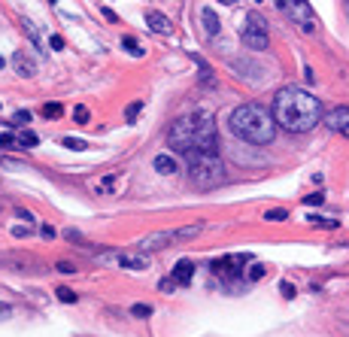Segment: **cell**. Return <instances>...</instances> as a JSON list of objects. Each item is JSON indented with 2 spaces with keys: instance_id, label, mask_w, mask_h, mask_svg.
Returning a JSON list of instances; mask_svg holds the SVG:
<instances>
[{
  "instance_id": "d6a6232c",
  "label": "cell",
  "mask_w": 349,
  "mask_h": 337,
  "mask_svg": "<svg viewBox=\"0 0 349 337\" xmlns=\"http://www.w3.org/2000/svg\"><path fill=\"white\" fill-rule=\"evenodd\" d=\"M43 237H49V240H52V237H55V228H52V225H43Z\"/></svg>"
},
{
  "instance_id": "2e32d148",
  "label": "cell",
  "mask_w": 349,
  "mask_h": 337,
  "mask_svg": "<svg viewBox=\"0 0 349 337\" xmlns=\"http://www.w3.org/2000/svg\"><path fill=\"white\" fill-rule=\"evenodd\" d=\"M55 295H58V301H64V304H73V301H76V292H73V289H67V286L55 289Z\"/></svg>"
},
{
  "instance_id": "5bb4252c",
  "label": "cell",
  "mask_w": 349,
  "mask_h": 337,
  "mask_svg": "<svg viewBox=\"0 0 349 337\" xmlns=\"http://www.w3.org/2000/svg\"><path fill=\"white\" fill-rule=\"evenodd\" d=\"M115 261H119L122 268H128V271H143V268H146V255H137V258H131V255H115Z\"/></svg>"
},
{
  "instance_id": "d590c367",
  "label": "cell",
  "mask_w": 349,
  "mask_h": 337,
  "mask_svg": "<svg viewBox=\"0 0 349 337\" xmlns=\"http://www.w3.org/2000/svg\"><path fill=\"white\" fill-rule=\"evenodd\" d=\"M3 67H6V61H3V58H0V70H3Z\"/></svg>"
},
{
  "instance_id": "4316f807",
  "label": "cell",
  "mask_w": 349,
  "mask_h": 337,
  "mask_svg": "<svg viewBox=\"0 0 349 337\" xmlns=\"http://www.w3.org/2000/svg\"><path fill=\"white\" fill-rule=\"evenodd\" d=\"M280 292H283L286 298H295V286H292V283H283V286H280Z\"/></svg>"
},
{
  "instance_id": "7402d4cb",
  "label": "cell",
  "mask_w": 349,
  "mask_h": 337,
  "mask_svg": "<svg viewBox=\"0 0 349 337\" xmlns=\"http://www.w3.org/2000/svg\"><path fill=\"white\" fill-rule=\"evenodd\" d=\"M73 119H76L79 125H88V109H85V106H76V109H73Z\"/></svg>"
},
{
  "instance_id": "e575fe53",
  "label": "cell",
  "mask_w": 349,
  "mask_h": 337,
  "mask_svg": "<svg viewBox=\"0 0 349 337\" xmlns=\"http://www.w3.org/2000/svg\"><path fill=\"white\" fill-rule=\"evenodd\" d=\"M219 3H225V6H237V3H243V0H219Z\"/></svg>"
},
{
  "instance_id": "4dcf8cb0",
  "label": "cell",
  "mask_w": 349,
  "mask_h": 337,
  "mask_svg": "<svg viewBox=\"0 0 349 337\" xmlns=\"http://www.w3.org/2000/svg\"><path fill=\"white\" fill-rule=\"evenodd\" d=\"M137 113H140V103H131V106H128V119H134Z\"/></svg>"
},
{
  "instance_id": "277c9868",
  "label": "cell",
  "mask_w": 349,
  "mask_h": 337,
  "mask_svg": "<svg viewBox=\"0 0 349 337\" xmlns=\"http://www.w3.org/2000/svg\"><path fill=\"white\" fill-rule=\"evenodd\" d=\"M185 164H188L191 182L201 185V189H216V185L228 182V170H225V164L219 161L216 152H195V155H185Z\"/></svg>"
},
{
  "instance_id": "ba28073f",
  "label": "cell",
  "mask_w": 349,
  "mask_h": 337,
  "mask_svg": "<svg viewBox=\"0 0 349 337\" xmlns=\"http://www.w3.org/2000/svg\"><path fill=\"white\" fill-rule=\"evenodd\" d=\"M325 125H328L331 131H340L343 137H349V106H337V109H331L328 119H325Z\"/></svg>"
},
{
  "instance_id": "52a82bcc",
  "label": "cell",
  "mask_w": 349,
  "mask_h": 337,
  "mask_svg": "<svg viewBox=\"0 0 349 337\" xmlns=\"http://www.w3.org/2000/svg\"><path fill=\"white\" fill-rule=\"evenodd\" d=\"M240 40H243L249 49H255V52H264V49L270 46L267 24H264V18H261L258 12H249V15H246V24H243V30H240Z\"/></svg>"
},
{
  "instance_id": "5b68a950",
  "label": "cell",
  "mask_w": 349,
  "mask_h": 337,
  "mask_svg": "<svg viewBox=\"0 0 349 337\" xmlns=\"http://www.w3.org/2000/svg\"><path fill=\"white\" fill-rule=\"evenodd\" d=\"M204 231V225H185V228H170V231H155L149 237H143L137 243V249L146 255V252H155V249H164V246H173L176 240H191Z\"/></svg>"
},
{
  "instance_id": "603a6c76",
  "label": "cell",
  "mask_w": 349,
  "mask_h": 337,
  "mask_svg": "<svg viewBox=\"0 0 349 337\" xmlns=\"http://www.w3.org/2000/svg\"><path fill=\"white\" fill-rule=\"evenodd\" d=\"M131 313H134V316H149V313H152V307H149V304H134V307H131Z\"/></svg>"
},
{
  "instance_id": "8fae6325",
  "label": "cell",
  "mask_w": 349,
  "mask_h": 337,
  "mask_svg": "<svg viewBox=\"0 0 349 337\" xmlns=\"http://www.w3.org/2000/svg\"><path fill=\"white\" fill-rule=\"evenodd\" d=\"M201 24H204V33H207V36H216V33H219V15H216L210 6L201 9Z\"/></svg>"
},
{
  "instance_id": "7a4b0ae2",
  "label": "cell",
  "mask_w": 349,
  "mask_h": 337,
  "mask_svg": "<svg viewBox=\"0 0 349 337\" xmlns=\"http://www.w3.org/2000/svg\"><path fill=\"white\" fill-rule=\"evenodd\" d=\"M167 143L179 155H195V152H216L219 137H216V122L210 113H191L182 116L170 125Z\"/></svg>"
},
{
  "instance_id": "ffe728a7",
  "label": "cell",
  "mask_w": 349,
  "mask_h": 337,
  "mask_svg": "<svg viewBox=\"0 0 349 337\" xmlns=\"http://www.w3.org/2000/svg\"><path fill=\"white\" fill-rule=\"evenodd\" d=\"M286 216H289L286 210H267V213H264V219H267V222H283Z\"/></svg>"
},
{
  "instance_id": "44dd1931",
  "label": "cell",
  "mask_w": 349,
  "mask_h": 337,
  "mask_svg": "<svg viewBox=\"0 0 349 337\" xmlns=\"http://www.w3.org/2000/svg\"><path fill=\"white\" fill-rule=\"evenodd\" d=\"M122 46H125L128 52H134V55H140V43H137L134 36H125V40H122Z\"/></svg>"
},
{
  "instance_id": "f546056e",
  "label": "cell",
  "mask_w": 349,
  "mask_h": 337,
  "mask_svg": "<svg viewBox=\"0 0 349 337\" xmlns=\"http://www.w3.org/2000/svg\"><path fill=\"white\" fill-rule=\"evenodd\" d=\"M49 43H52V49H64V40H61V36H52Z\"/></svg>"
},
{
  "instance_id": "d6986e66",
  "label": "cell",
  "mask_w": 349,
  "mask_h": 337,
  "mask_svg": "<svg viewBox=\"0 0 349 337\" xmlns=\"http://www.w3.org/2000/svg\"><path fill=\"white\" fill-rule=\"evenodd\" d=\"M27 122H30V113H27V109H18V113L12 116V125H18V128L27 125Z\"/></svg>"
},
{
  "instance_id": "30bf717a",
  "label": "cell",
  "mask_w": 349,
  "mask_h": 337,
  "mask_svg": "<svg viewBox=\"0 0 349 337\" xmlns=\"http://www.w3.org/2000/svg\"><path fill=\"white\" fill-rule=\"evenodd\" d=\"M12 67H15L18 76H33L36 73V64H33V58L27 52H15L12 55Z\"/></svg>"
},
{
  "instance_id": "8992f818",
  "label": "cell",
  "mask_w": 349,
  "mask_h": 337,
  "mask_svg": "<svg viewBox=\"0 0 349 337\" xmlns=\"http://www.w3.org/2000/svg\"><path fill=\"white\" fill-rule=\"evenodd\" d=\"M277 6L292 18V24H298L301 30H307V33H316V27H319V18H316V12H313V6L307 3V0H277Z\"/></svg>"
},
{
  "instance_id": "f1b7e54d",
  "label": "cell",
  "mask_w": 349,
  "mask_h": 337,
  "mask_svg": "<svg viewBox=\"0 0 349 337\" xmlns=\"http://www.w3.org/2000/svg\"><path fill=\"white\" fill-rule=\"evenodd\" d=\"M173 286H176V283H173V280H170V277H167V280H161V283H158V289H161V292H170V289H173Z\"/></svg>"
},
{
  "instance_id": "8d00e7d4",
  "label": "cell",
  "mask_w": 349,
  "mask_h": 337,
  "mask_svg": "<svg viewBox=\"0 0 349 337\" xmlns=\"http://www.w3.org/2000/svg\"><path fill=\"white\" fill-rule=\"evenodd\" d=\"M49 3H55V0H49Z\"/></svg>"
},
{
  "instance_id": "9c48e42d",
  "label": "cell",
  "mask_w": 349,
  "mask_h": 337,
  "mask_svg": "<svg viewBox=\"0 0 349 337\" xmlns=\"http://www.w3.org/2000/svg\"><path fill=\"white\" fill-rule=\"evenodd\" d=\"M191 277H195V265H191L188 258H182V261H176V268H173V274H170V280H173L176 286H188V283H191Z\"/></svg>"
},
{
  "instance_id": "7c38bea8",
  "label": "cell",
  "mask_w": 349,
  "mask_h": 337,
  "mask_svg": "<svg viewBox=\"0 0 349 337\" xmlns=\"http://www.w3.org/2000/svg\"><path fill=\"white\" fill-rule=\"evenodd\" d=\"M146 21H149V27H152V30H161V33H167V30H170L167 18H164L161 12H155V9H149V12H146Z\"/></svg>"
},
{
  "instance_id": "83f0119b",
  "label": "cell",
  "mask_w": 349,
  "mask_h": 337,
  "mask_svg": "<svg viewBox=\"0 0 349 337\" xmlns=\"http://www.w3.org/2000/svg\"><path fill=\"white\" fill-rule=\"evenodd\" d=\"M325 201V195L322 192H316V195H307V204H322Z\"/></svg>"
},
{
  "instance_id": "836d02e7",
  "label": "cell",
  "mask_w": 349,
  "mask_h": 337,
  "mask_svg": "<svg viewBox=\"0 0 349 337\" xmlns=\"http://www.w3.org/2000/svg\"><path fill=\"white\" fill-rule=\"evenodd\" d=\"M3 316H9V307H6V304H0V319H3Z\"/></svg>"
},
{
  "instance_id": "1f68e13d",
  "label": "cell",
  "mask_w": 349,
  "mask_h": 337,
  "mask_svg": "<svg viewBox=\"0 0 349 337\" xmlns=\"http://www.w3.org/2000/svg\"><path fill=\"white\" fill-rule=\"evenodd\" d=\"M12 234H15V237H27V234H30V228H12Z\"/></svg>"
},
{
  "instance_id": "484cf974",
  "label": "cell",
  "mask_w": 349,
  "mask_h": 337,
  "mask_svg": "<svg viewBox=\"0 0 349 337\" xmlns=\"http://www.w3.org/2000/svg\"><path fill=\"white\" fill-rule=\"evenodd\" d=\"M55 268H58V271H61V274H73V271H76V268H73V265H70V261H58V265H55Z\"/></svg>"
},
{
  "instance_id": "d4e9b609",
  "label": "cell",
  "mask_w": 349,
  "mask_h": 337,
  "mask_svg": "<svg viewBox=\"0 0 349 337\" xmlns=\"http://www.w3.org/2000/svg\"><path fill=\"white\" fill-rule=\"evenodd\" d=\"M264 277V268L261 265H252V271H249V280H261Z\"/></svg>"
},
{
  "instance_id": "9a60e30c",
  "label": "cell",
  "mask_w": 349,
  "mask_h": 337,
  "mask_svg": "<svg viewBox=\"0 0 349 337\" xmlns=\"http://www.w3.org/2000/svg\"><path fill=\"white\" fill-rule=\"evenodd\" d=\"M15 143H18L21 149H30V146H36V143H40V137H36L33 131H21V134L15 137Z\"/></svg>"
},
{
  "instance_id": "cb8c5ba5",
  "label": "cell",
  "mask_w": 349,
  "mask_h": 337,
  "mask_svg": "<svg viewBox=\"0 0 349 337\" xmlns=\"http://www.w3.org/2000/svg\"><path fill=\"white\" fill-rule=\"evenodd\" d=\"M0 146H3V149H15L18 143H15V137H12V134H0Z\"/></svg>"
},
{
  "instance_id": "3957f363",
  "label": "cell",
  "mask_w": 349,
  "mask_h": 337,
  "mask_svg": "<svg viewBox=\"0 0 349 337\" xmlns=\"http://www.w3.org/2000/svg\"><path fill=\"white\" fill-rule=\"evenodd\" d=\"M228 128H231L234 137H240V140H246V143H255V146H264V143H270V140L277 137V122H274V116H270L264 106H258V103H243V106L231 109Z\"/></svg>"
},
{
  "instance_id": "e0dca14e",
  "label": "cell",
  "mask_w": 349,
  "mask_h": 337,
  "mask_svg": "<svg viewBox=\"0 0 349 337\" xmlns=\"http://www.w3.org/2000/svg\"><path fill=\"white\" fill-rule=\"evenodd\" d=\"M61 143H64V146H67V149H73V152H82V149H85V146H88V143H85V140H76V137H64V140H61Z\"/></svg>"
},
{
  "instance_id": "4fadbf2b",
  "label": "cell",
  "mask_w": 349,
  "mask_h": 337,
  "mask_svg": "<svg viewBox=\"0 0 349 337\" xmlns=\"http://www.w3.org/2000/svg\"><path fill=\"white\" fill-rule=\"evenodd\" d=\"M152 167H155L158 173H164V176H170V173H176V161H173L170 155H158V158L152 161Z\"/></svg>"
},
{
  "instance_id": "ac0fdd59",
  "label": "cell",
  "mask_w": 349,
  "mask_h": 337,
  "mask_svg": "<svg viewBox=\"0 0 349 337\" xmlns=\"http://www.w3.org/2000/svg\"><path fill=\"white\" fill-rule=\"evenodd\" d=\"M61 113H64L61 103H46V106H43V116H46V119H58Z\"/></svg>"
},
{
  "instance_id": "6da1fadb",
  "label": "cell",
  "mask_w": 349,
  "mask_h": 337,
  "mask_svg": "<svg viewBox=\"0 0 349 337\" xmlns=\"http://www.w3.org/2000/svg\"><path fill=\"white\" fill-rule=\"evenodd\" d=\"M274 122L289 134H307L322 122V103L307 88L286 85L274 97Z\"/></svg>"
}]
</instances>
